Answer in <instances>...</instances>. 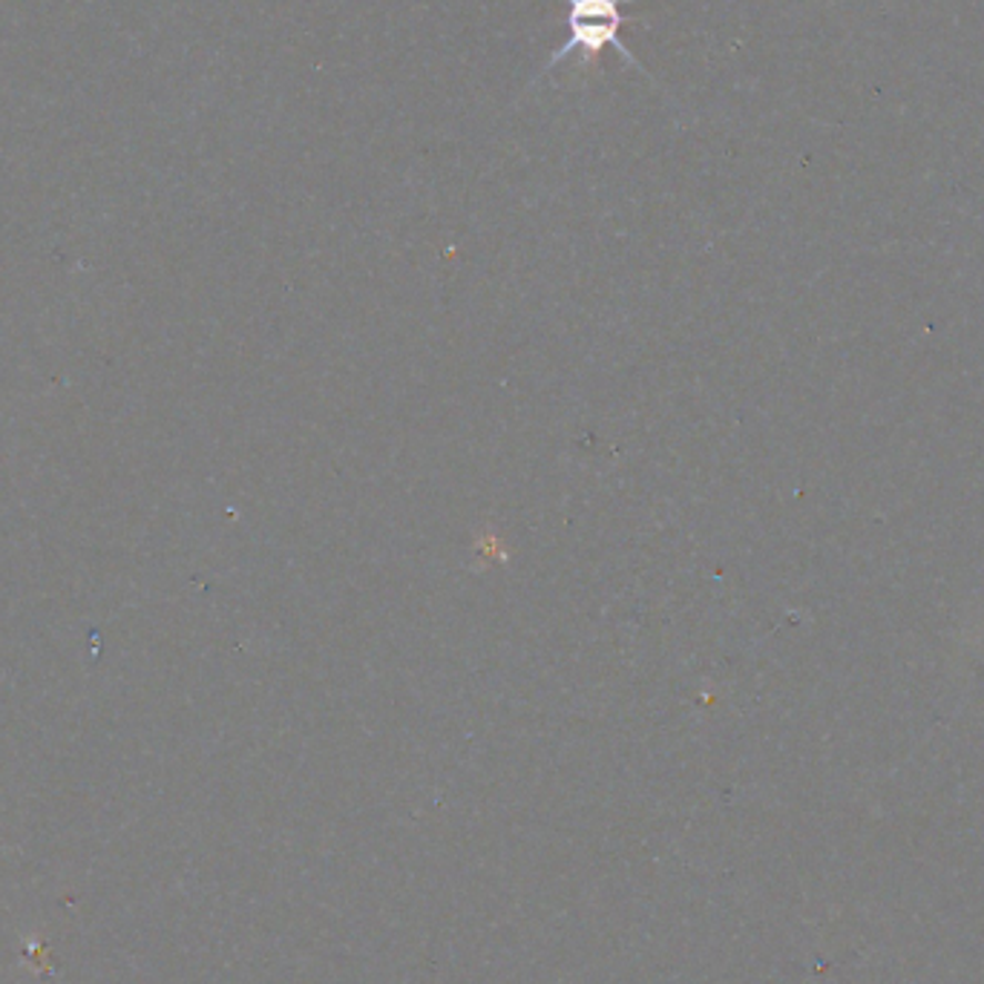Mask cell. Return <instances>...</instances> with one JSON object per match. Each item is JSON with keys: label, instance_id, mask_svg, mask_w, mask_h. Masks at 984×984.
I'll use <instances>...</instances> for the list:
<instances>
[{"label": "cell", "instance_id": "6da1fadb", "mask_svg": "<svg viewBox=\"0 0 984 984\" xmlns=\"http://www.w3.org/2000/svg\"><path fill=\"white\" fill-rule=\"evenodd\" d=\"M619 3L622 0H567V7H570V12H567L570 38H567L565 47L552 52L550 67H556L561 58H567L576 50L581 52L585 61H594L605 47H613V50H619V55L628 58L630 64L639 67L633 52L619 41V27H622Z\"/></svg>", "mask_w": 984, "mask_h": 984}]
</instances>
